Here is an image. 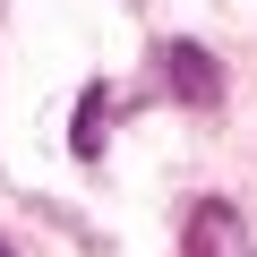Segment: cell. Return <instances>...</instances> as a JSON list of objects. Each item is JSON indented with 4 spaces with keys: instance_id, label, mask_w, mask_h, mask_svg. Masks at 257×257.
<instances>
[{
    "instance_id": "3",
    "label": "cell",
    "mask_w": 257,
    "mask_h": 257,
    "mask_svg": "<svg viewBox=\"0 0 257 257\" xmlns=\"http://www.w3.org/2000/svg\"><path fill=\"white\" fill-rule=\"evenodd\" d=\"M111 111H120V94H111V86H94V94L77 103V155H103V128H111Z\"/></svg>"
},
{
    "instance_id": "1",
    "label": "cell",
    "mask_w": 257,
    "mask_h": 257,
    "mask_svg": "<svg viewBox=\"0 0 257 257\" xmlns=\"http://www.w3.org/2000/svg\"><path fill=\"white\" fill-rule=\"evenodd\" d=\"M155 69H163V86H172L180 103H214V94H223V77H214V60H206L197 43H163Z\"/></svg>"
},
{
    "instance_id": "2",
    "label": "cell",
    "mask_w": 257,
    "mask_h": 257,
    "mask_svg": "<svg viewBox=\"0 0 257 257\" xmlns=\"http://www.w3.org/2000/svg\"><path fill=\"white\" fill-rule=\"evenodd\" d=\"M189 257H257V248H248L240 214H231L223 197H206V206L189 214Z\"/></svg>"
},
{
    "instance_id": "4",
    "label": "cell",
    "mask_w": 257,
    "mask_h": 257,
    "mask_svg": "<svg viewBox=\"0 0 257 257\" xmlns=\"http://www.w3.org/2000/svg\"><path fill=\"white\" fill-rule=\"evenodd\" d=\"M0 257H9V240H0Z\"/></svg>"
}]
</instances>
